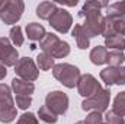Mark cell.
Wrapping results in <instances>:
<instances>
[{"mask_svg":"<svg viewBox=\"0 0 125 124\" xmlns=\"http://www.w3.org/2000/svg\"><path fill=\"white\" fill-rule=\"evenodd\" d=\"M90 62L96 66H102L105 63H108V50L105 45H96L92 48L90 54H89Z\"/></svg>","mask_w":125,"mask_h":124,"instance_id":"17","label":"cell"},{"mask_svg":"<svg viewBox=\"0 0 125 124\" xmlns=\"http://www.w3.org/2000/svg\"><path fill=\"white\" fill-rule=\"evenodd\" d=\"M100 89H102L100 83L90 73L82 74L79 82H77V92H79V95H82L83 98H89V96H92L93 93H96Z\"/></svg>","mask_w":125,"mask_h":124,"instance_id":"11","label":"cell"},{"mask_svg":"<svg viewBox=\"0 0 125 124\" xmlns=\"http://www.w3.org/2000/svg\"><path fill=\"white\" fill-rule=\"evenodd\" d=\"M4 4H6V0H0V10L4 7Z\"/></svg>","mask_w":125,"mask_h":124,"instance_id":"33","label":"cell"},{"mask_svg":"<svg viewBox=\"0 0 125 124\" xmlns=\"http://www.w3.org/2000/svg\"><path fill=\"white\" fill-rule=\"evenodd\" d=\"M55 3H60L62 6H76L77 4V0H71V1H68V0H57Z\"/></svg>","mask_w":125,"mask_h":124,"instance_id":"31","label":"cell"},{"mask_svg":"<svg viewBox=\"0 0 125 124\" xmlns=\"http://www.w3.org/2000/svg\"><path fill=\"white\" fill-rule=\"evenodd\" d=\"M105 121H106V124H124L125 120H124L122 115H119V114H116L114 110H111V111L106 112Z\"/></svg>","mask_w":125,"mask_h":124,"instance_id":"27","label":"cell"},{"mask_svg":"<svg viewBox=\"0 0 125 124\" xmlns=\"http://www.w3.org/2000/svg\"><path fill=\"white\" fill-rule=\"evenodd\" d=\"M16 124H39V123H38V118L35 117V114H32V112H23L18 118Z\"/></svg>","mask_w":125,"mask_h":124,"instance_id":"29","label":"cell"},{"mask_svg":"<svg viewBox=\"0 0 125 124\" xmlns=\"http://www.w3.org/2000/svg\"><path fill=\"white\" fill-rule=\"evenodd\" d=\"M106 12H108V16H111V18L125 16V0H122V1H115L112 4H109L106 7Z\"/></svg>","mask_w":125,"mask_h":124,"instance_id":"20","label":"cell"},{"mask_svg":"<svg viewBox=\"0 0 125 124\" xmlns=\"http://www.w3.org/2000/svg\"><path fill=\"white\" fill-rule=\"evenodd\" d=\"M68 102L70 101H68L67 93H64L62 91H52V92L47 93V96H45V105L57 115L67 112Z\"/></svg>","mask_w":125,"mask_h":124,"instance_id":"8","label":"cell"},{"mask_svg":"<svg viewBox=\"0 0 125 124\" xmlns=\"http://www.w3.org/2000/svg\"><path fill=\"white\" fill-rule=\"evenodd\" d=\"M102 35L105 38L112 37V35H125V16L121 18H111L106 16L105 22H103V29H102Z\"/></svg>","mask_w":125,"mask_h":124,"instance_id":"13","label":"cell"},{"mask_svg":"<svg viewBox=\"0 0 125 124\" xmlns=\"http://www.w3.org/2000/svg\"><path fill=\"white\" fill-rule=\"evenodd\" d=\"M9 39H10L12 44L16 45V47H21V45L25 42V38H23V35H22V28H21L19 25H15V26L10 28Z\"/></svg>","mask_w":125,"mask_h":124,"instance_id":"23","label":"cell"},{"mask_svg":"<svg viewBox=\"0 0 125 124\" xmlns=\"http://www.w3.org/2000/svg\"><path fill=\"white\" fill-rule=\"evenodd\" d=\"M38 115H39V118H41L42 121H45V123L54 124V123L58 121V115H57L55 112H52L47 105H42V107L38 110Z\"/></svg>","mask_w":125,"mask_h":124,"instance_id":"22","label":"cell"},{"mask_svg":"<svg viewBox=\"0 0 125 124\" xmlns=\"http://www.w3.org/2000/svg\"><path fill=\"white\" fill-rule=\"evenodd\" d=\"M100 79L108 86L112 85H125V67H105L100 70Z\"/></svg>","mask_w":125,"mask_h":124,"instance_id":"12","label":"cell"},{"mask_svg":"<svg viewBox=\"0 0 125 124\" xmlns=\"http://www.w3.org/2000/svg\"><path fill=\"white\" fill-rule=\"evenodd\" d=\"M74 124H83V121H77V123H74Z\"/></svg>","mask_w":125,"mask_h":124,"instance_id":"34","label":"cell"},{"mask_svg":"<svg viewBox=\"0 0 125 124\" xmlns=\"http://www.w3.org/2000/svg\"><path fill=\"white\" fill-rule=\"evenodd\" d=\"M19 62V53L13 47L12 41L7 37H0V63L6 67H15Z\"/></svg>","mask_w":125,"mask_h":124,"instance_id":"9","label":"cell"},{"mask_svg":"<svg viewBox=\"0 0 125 124\" xmlns=\"http://www.w3.org/2000/svg\"><path fill=\"white\" fill-rule=\"evenodd\" d=\"M16 117H18V112H16L15 101L12 96V89L7 85L0 83V123L9 124Z\"/></svg>","mask_w":125,"mask_h":124,"instance_id":"4","label":"cell"},{"mask_svg":"<svg viewBox=\"0 0 125 124\" xmlns=\"http://www.w3.org/2000/svg\"><path fill=\"white\" fill-rule=\"evenodd\" d=\"M108 6H109V3L105 0H89L83 4L82 10H84V12L86 10H102V9H106Z\"/></svg>","mask_w":125,"mask_h":124,"instance_id":"26","label":"cell"},{"mask_svg":"<svg viewBox=\"0 0 125 124\" xmlns=\"http://www.w3.org/2000/svg\"><path fill=\"white\" fill-rule=\"evenodd\" d=\"M39 47H41L42 53L48 54L54 60L55 59H64V57H67L70 54V44L60 39L52 32L45 34V37L39 41Z\"/></svg>","mask_w":125,"mask_h":124,"instance_id":"1","label":"cell"},{"mask_svg":"<svg viewBox=\"0 0 125 124\" xmlns=\"http://www.w3.org/2000/svg\"><path fill=\"white\" fill-rule=\"evenodd\" d=\"M25 10V3L22 0H6L4 7L0 10V19L6 25H13L22 18Z\"/></svg>","mask_w":125,"mask_h":124,"instance_id":"6","label":"cell"},{"mask_svg":"<svg viewBox=\"0 0 125 124\" xmlns=\"http://www.w3.org/2000/svg\"><path fill=\"white\" fill-rule=\"evenodd\" d=\"M83 124H105V123H103V117H102L100 112L92 111V112L86 117V120L83 121Z\"/></svg>","mask_w":125,"mask_h":124,"instance_id":"30","label":"cell"},{"mask_svg":"<svg viewBox=\"0 0 125 124\" xmlns=\"http://www.w3.org/2000/svg\"><path fill=\"white\" fill-rule=\"evenodd\" d=\"M36 66H38V69H41V70H44V72H48V70H51L55 64H54V59H52V57H50V56L45 54V53H41V54H38V57H36Z\"/></svg>","mask_w":125,"mask_h":124,"instance_id":"21","label":"cell"},{"mask_svg":"<svg viewBox=\"0 0 125 124\" xmlns=\"http://www.w3.org/2000/svg\"><path fill=\"white\" fill-rule=\"evenodd\" d=\"M6 76H7V69H6V66H4V64H1V63H0V80H1V79H4Z\"/></svg>","mask_w":125,"mask_h":124,"instance_id":"32","label":"cell"},{"mask_svg":"<svg viewBox=\"0 0 125 124\" xmlns=\"http://www.w3.org/2000/svg\"><path fill=\"white\" fill-rule=\"evenodd\" d=\"M105 47H106V50L111 48L112 51H122V50H125V37L112 35V37L105 38Z\"/></svg>","mask_w":125,"mask_h":124,"instance_id":"19","label":"cell"},{"mask_svg":"<svg viewBox=\"0 0 125 124\" xmlns=\"http://www.w3.org/2000/svg\"><path fill=\"white\" fill-rule=\"evenodd\" d=\"M71 37L76 39V44H77V47H79L80 50L89 48V45H90V38L86 35V32L82 28L80 24H76V25H74V28L71 29Z\"/></svg>","mask_w":125,"mask_h":124,"instance_id":"15","label":"cell"},{"mask_svg":"<svg viewBox=\"0 0 125 124\" xmlns=\"http://www.w3.org/2000/svg\"><path fill=\"white\" fill-rule=\"evenodd\" d=\"M25 31H26V35H28V39H31V41H41L45 37V34H47L45 28L41 24H38V22L28 24Z\"/></svg>","mask_w":125,"mask_h":124,"instance_id":"18","label":"cell"},{"mask_svg":"<svg viewBox=\"0 0 125 124\" xmlns=\"http://www.w3.org/2000/svg\"><path fill=\"white\" fill-rule=\"evenodd\" d=\"M125 62V56L122 51H109L108 53V63L111 67H121Z\"/></svg>","mask_w":125,"mask_h":124,"instance_id":"24","label":"cell"},{"mask_svg":"<svg viewBox=\"0 0 125 124\" xmlns=\"http://www.w3.org/2000/svg\"><path fill=\"white\" fill-rule=\"evenodd\" d=\"M111 102V91L108 88H102L89 98H84L82 102V110L83 111H96V112H105L108 111Z\"/></svg>","mask_w":125,"mask_h":124,"instance_id":"5","label":"cell"},{"mask_svg":"<svg viewBox=\"0 0 125 124\" xmlns=\"http://www.w3.org/2000/svg\"><path fill=\"white\" fill-rule=\"evenodd\" d=\"M52 76L65 88L71 89L77 86V82L82 74L77 66H73L70 63H58L52 67Z\"/></svg>","mask_w":125,"mask_h":124,"instance_id":"2","label":"cell"},{"mask_svg":"<svg viewBox=\"0 0 125 124\" xmlns=\"http://www.w3.org/2000/svg\"><path fill=\"white\" fill-rule=\"evenodd\" d=\"M79 16L83 19L82 28L84 29L86 35L89 38H93L97 35H102L103 29V22H105V16L100 13V10H80Z\"/></svg>","mask_w":125,"mask_h":124,"instance_id":"3","label":"cell"},{"mask_svg":"<svg viewBox=\"0 0 125 124\" xmlns=\"http://www.w3.org/2000/svg\"><path fill=\"white\" fill-rule=\"evenodd\" d=\"M48 22H50V25H51V28H54L57 32H60V34H67V32L70 31V28H71V25H73V16L65 10V9H57L54 13H52V16L48 19Z\"/></svg>","mask_w":125,"mask_h":124,"instance_id":"10","label":"cell"},{"mask_svg":"<svg viewBox=\"0 0 125 124\" xmlns=\"http://www.w3.org/2000/svg\"><path fill=\"white\" fill-rule=\"evenodd\" d=\"M18 108L21 110H28L32 104V98L31 96H26V95H16V99H15Z\"/></svg>","mask_w":125,"mask_h":124,"instance_id":"28","label":"cell"},{"mask_svg":"<svg viewBox=\"0 0 125 124\" xmlns=\"http://www.w3.org/2000/svg\"><path fill=\"white\" fill-rule=\"evenodd\" d=\"M12 91L16 93V95H26V96H31L33 91H35V85L32 82H26V80H22L19 77H15L12 80Z\"/></svg>","mask_w":125,"mask_h":124,"instance_id":"14","label":"cell"},{"mask_svg":"<svg viewBox=\"0 0 125 124\" xmlns=\"http://www.w3.org/2000/svg\"><path fill=\"white\" fill-rule=\"evenodd\" d=\"M124 124H125V121H124Z\"/></svg>","mask_w":125,"mask_h":124,"instance_id":"35","label":"cell"},{"mask_svg":"<svg viewBox=\"0 0 125 124\" xmlns=\"http://www.w3.org/2000/svg\"><path fill=\"white\" fill-rule=\"evenodd\" d=\"M57 9H58V7H57V3H55V1H41V3L36 6V16H38L39 19L48 21Z\"/></svg>","mask_w":125,"mask_h":124,"instance_id":"16","label":"cell"},{"mask_svg":"<svg viewBox=\"0 0 125 124\" xmlns=\"http://www.w3.org/2000/svg\"><path fill=\"white\" fill-rule=\"evenodd\" d=\"M116 114L125 117V91L124 92H119L115 99H114V108H112Z\"/></svg>","mask_w":125,"mask_h":124,"instance_id":"25","label":"cell"},{"mask_svg":"<svg viewBox=\"0 0 125 124\" xmlns=\"http://www.w3.org/2000/svg\"><path fill=\"white\" fill-rule=\"evenodd\" d=\"M15 73L19 76V79L26 80V82H33L39 76V70L36 63L31 57H22L15 66Z\"/></svg>","mask_w":125,"mask_h":124,"instance_id":"7","label":"cell"}]
</instances>
